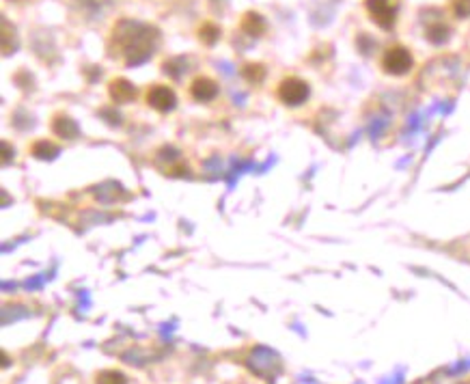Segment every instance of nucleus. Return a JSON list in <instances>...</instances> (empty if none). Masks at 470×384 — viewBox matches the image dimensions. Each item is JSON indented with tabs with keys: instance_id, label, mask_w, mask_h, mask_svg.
Instances as JSON below:
<instances>
[{
	"instance_id": "obj_2",
	"label": "nucleus",
	"mask_w": 470,
	"mask_h": 384,
	"mask_svg": "<svg viewBox=\"0 0 470 384\" xmlns=\"http://www.w3.org/2000/svg\"><path fill=\"white\" fill-rule=\"evenodd\" d=\"M365 7H367L371 20L382 31L395 28L397 14H400V0H365Z\"/></svg>"
},
{
	"instance_id": "obj_13",
	"label": "nucleus",
	"mask_w": 470,
	"mask_h": 384,
	"mask_svg": "<svg viewBox=\"0 0 470 384\" xmlns=\"http://www.w3.org/2000/svg\"><path fill=\"white\" fill-rule=\"evenodd\" d=\"M31 153L39 160H54L58 156V147L50 140H37L33 147H31Z\"/></svg>"
},
{
	"instance_id": "obj_10",
	"label": "nucleus",
	"mask_w": 470,
	"mask_h": 384,
	"mask_svg": "<svg viewBox=\"0 0 470 384\" xmlns=\"http://www.w3.org/2000/svg\"><path fill=\"white\" fill-rule=\"evenodd\" d=\"M425 35H427V41H429V43H434V46H442V43L449 41V37H451V28H449L444 22H432V24L427 26Z\"/></svg>"
},
{
	"instance_id": "obj_17",
	"label": "nucleus",
	"mask_w": 470,
	"mask_h": 384,
	"mask_svg": "<svg viewBox=\"0 0 470 384\" xmlns=\"http://www.w3.org/2000/svg\"><path fill=\"white\" fill-rule=\"evenodd\" d=\"M453 14L457 18H468L470 16V0H453Z\"/></svg>"
},
{
	"instance_id": "obj_1",
	"label": "nucleus",
	"mask_w": 470,
	"mask_h": 384,
	"mask_svg": "<svg viewBox=\"0 0 470 384\" xmlns=\"http://www.w3.org/2000/svg\"><path fill=\"white\" fill-rule=\"evenodd\" d=\"M160 46V31L138 22V20H119L113 26L108 52L113 58H121L127 67L142 65L151 58V54Z\"/></svg>"
},
{
	"instance_id": "obj_8",
	"label": "nucleus",
	"mask_w": 470,
	"mask_h": 384,
	"mask_svg": "<svg viewBox=\"0 0 470 384\" xmlns=\"http://www.w3.org/2000/svg\"><path fill=\"white\" fill-rule=\"evenodd\" d=\"M240 28L249 37H261L266 33V18L261 14H257V11H246L242 16Z\"/></svg>"
},
{
	"instance_id": "obj_4",
	"label": "nucleus",
	"mask_w": 470,
	"mask_h": 384,
	"mask_svg": "<svg viewBox=\"0 0 470 384\" xmlns=\"http://www.w3.org/2000/svg\"><path fill=\"white\" fill-rule=\"evenodd\" d=\"M310 95V87L302 81V78H285L281 85H278V100L287 106H302Z\"/></svg>"
},
{
	"instance_id": "obj_7",
	"label": "nucleus",
	"mask_w": 470,
	"mask_h": 384,
	"mask_svg": "<svg viewBox=\"0 0 470 384\" xmlns=\"http://www.w3.org/2000/svg\"><path fill=\"white\" fill-rule=\"evenodd\" d=\"M108 93L115 104H127V102L136 100V87L127 78H115L108 85Z\"/></svg>"
},
{
	"instance_id": "obj_19",
	"label": "nucleus",
	"mask_w": 470,
	"mask_h": 384,
	"mask_svg": "<svg viewBox=\"0 0 470 384\" xmlns=\"http://www.w3.org/2000/svg\"><path fill=\"white\" fill-rule=\"evenodd\" d=\"M16 3H26V0H16Z\"/></svg>"
},
{
	"instance_id": "obj_11",
	"label": "nucleus",
	"mask_w": 470,
	"mask_h": 384,
	"mask_svg": "<svg viewBox=\"0 0 470 384\" xmlns=\"http://www.w3.org/2000/svg\"><path fill=\"white\" fill-rule=\"evenodd\" d=\"M266 73H268V69H266L263 63H246V65L242 67V78H244L246 83H251V85L263 83Z\"/></svg>"
},
{
	"instance_id": "obj_18",
	"label": "nucleus",
	"mask_w": 470,
	"mask_h": 384,
	"mask_svg": "<svg viewBox=\"0 0 470 384\" xmlns=\"http://www.w3.org/2000/svg\"><path fill=\"white\" fill-rule=\"evenodd\" d=\"M3 153H5V156H3V162L7 165V162L11 160V147H9V142H7V140L3 142Z\"/></svg>"
},
{
	"instance_id": "obj_6",
	"label": "nucleus",
	"mask_w": 470,
	"mask_h": 384,
	"mask_svg": "<svg viewBox=\"0 0 470 384\" xmlns=\"http://www.w3.org/2000/svg\"><path fill=\"white\" fill-rule=\"evenodd\" d=\"M190 93L197 102L205 104V102H212L216 95H218V83L207 78V76H199V78L192 81L190 85Z\"/></svg>"
},
{
	"instance_id": "obj_3",
	"label": "nucleus",
	"mask_w": 470,
	"mask_h": 384,
	"mask_svg": "<svg viewBox=\"0 0 470 384\" xmlns=\"http://www.w3.org/2000/svg\"><path fill=\"white\" fill-rule=\"evenodd\" d=\"M414 65V58L408 48L404 46H393L388 48L382 56V69L390 76H406Z\"/></svg>"
},
{
	"instance_id": "obj_5",
	"label": "nucleus",
	"mask_w": 470,
	"mask_h": 384,
	"mask_svg": "<svg viewBox=\"0 0 470 384\" xmlns=\"http://www.w3.org/2000/svg\"><path fill=\"white\" fill-rule=\"evenodd\" d=\"M147 104L158 113H173L177 106V95L167 85H153L147 91Z\"/></svg>"
},
{
	"instance_id": "obj_15",
	"label": "nucleus",
	"mask_w": 470,
	"mask_h": 384,
	"mask_svg": "<svg viewBox=\"0 0 470 384\" xmlns=\"http://www.w3.org/2000/svg\"><path fill=\"white\" fill-rule=\"evenodd\" d=\"M95 384H127V378L117 369H104L95 375Z\"/></svg>"
},
{
	"instance_id": "obj_12",
	"label": "nucleus",
	"mask_w": 470,
	"mask_h": 384,
	"mask_svg": "<svg viewBox=\"0 0 470 384\" xmlns=\"http://www.w3.org/2000/svg\"><path fill=\"white\" fill-rule=\"evenodd\" d=\"M18 46H20L18 33H16V28L9 24V20L5 18V20H3V54H5V56L14 54V52L18 50Z\"/></svg>"
},
{
	"instance_id": "obj_16",
	"label": "nucleus",
	"mask_w": 470,
	"mask_h": 384,
	"mask_svg": "<svg viewBox=\"0 0 470 384\" xmlns=\"http://www.w3.org/2000/svg\"><path fill=\"white\" fill-rule=\"evenodd\" d=\"M162 67H164V71L169 76H173V78H179L182 71H186V58H171Z\"/></svg>"
},
{
	"instance_id": "obj_9",
	"label": "nucleus",
	"mask_w": 470,
	"mask_h": 384,
	"mask_svg": "<svg viewBox=\"0 0 470 384\" xmlns=\"http://www.w3.org/2000/svg\"><path fill=\"white\" fill-rule=\"evenodd\" d=\"M52 132L58 138H65V140H71V138H75L78 134H80V130H78V123L71 117H67V115H56L52 119Z\"/></svg>"
},
{
	"instance_id": "obj_14",
	"label": "nucleus",
	"mask_w": 470,
	"mask_h": 384,
	"mask_svg": "<svg viewBox=\"0 0 470 384\" xmlns=\"http://www.w3.org/2000/svg\"><path fill=\"white\" fill-rule=\"evenodd\" d=\"M220 37H222V31H220V26L214 24V22H205V24L199 28V39H201V43H205V46L218 43Z\"/></svg>"
}]
</instances>
